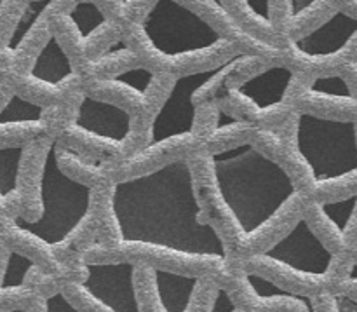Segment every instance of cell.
<instances>
[{
	"instance_id": "6da1fadb",
	"label": "cell",
	"mask_w": 357,
	"mask_h": 312,
	"mask_svg": "<svg viewBox=\"0 0 357 312\" xmlns=\"http://www.w3.org/2000/svg\"><path fill=\"white\" fill-rule=\"evenodd\" d=\"M107 191L119 237L115 258L232 285L237 264L206 211L192 157L115 180Z\"/></svg>"
},
{
	"instance_id": "7a4b0ae2",
	"label": "cell",
	"mask_w": 357,
	"mask_h": 312,
	"mask_svg": "<svg viewBox=\"0 0 357 312\" xmlns=\"http://www.w3.org/2000/svg\"><path fill=\"white\" fill-rule=\"evenodd\" d=\"M202 202L236 264L260 253L305 213L309 199L291 171L251 140L192 156Z\"/></svg>"
},
{
	"instance_id": "3957f363",
	"label": "cell",
	"mask_w": 357,
	"mask_h": 312,
	"mask_svg": "<svg viewBox=\"0 0 357 312\" xmlns=\"http://www.w3.org/2000/svg\"><path fill=\"white\" fill-rule=\"evenodd\" d=\"M124 38L142 65L173 77L211 68L239 52L194 2H145Z\"/></svg>"
},
{
	"instance_id": "277c9868",
	"label": "cell",
	"mask_w": 357,
	"mask_h": 312,
	"mask_svg": "<svg viewBox=\"0 0 357 312\" xmlns=\"http://www.w3.org/2000/svg\"><path fill=\"white\" fill-rule=\"evenodd\" d=\"M279 131L288 149V170L309 202L357 191V121L295 110Z\"/></svg>"
},
{
	"instance_id": "5b68a950",
	"label": "cell",
	"mask_w": 357,
	"mask_h": 312,
	"mask_svg": "<svg viewBox=\"0 0 357 312\" xmlns=\"http://www.w3.org/2000/svg\"><path fill=\"white\" fill-rule=\"evenodd\" d=\"M349 260L351 257L331 250L302 215L260 253L237 265L265 276L288 292L314 299L337 290Z\"/></svg>"
},
{
	"instance_id": "8992f818",
	"label": "cell",
	"mask_w": 357,
	"mask_h": 312,
	"mask_svg": "<svg viewBox=\"0 0 357 312\" xmlns=\"http://www.w3.org/2000/svg\"><path fill=\"white\" fill-rule=\"evenodd\" d=\"M56 142L112 171L142 150L146 128L124 108L79 91L68 124Z\"/></svg>"
},
{
	"instance_id": "52a82bcc",
	"label": "cell",
	"mask_w": 357,
	"mask_h": 312,
	"mask_svg": "<svg viewBox=\"0 0 357 312\" xmlns=\"http://www.w3.org/2000/svg\"><path fill=\"white\" fill-rule=\"evenodd\" d=\"M267 63L258 56L236 52L211 68L174 77L166 100L150 121L145 147L173 138H197L202 110L215 101H222L223 93L234 80Z\"/></svg>"
},
{
	"instance_id": "ba28073f",
	"label": "cell",
	"mask_w": 357,
	"mask_h": 312,
	"mask_svg": "<svg viewBox=\"0 0 357 312\" xmlns=\"http://www.w3.org/2000/svg\"><path fill=\"white\" fill-rule=\"evenodd\" d=\"M94 198L96 188L59 168L56 142H52L42 170L40 218L35 223L16 222L44 239L61 264L66 257L75 255V244L94 230Z\"/></svg>"
},
{
	"instance_id": "9c48e42d",
	"label": "cell",
	"mask_w": 357,
	"mask_h": 312,
	"mask_svg": "<svg viewBox=\"0 0 357 312\" xmlns=\"http://www.w3.org/2000/svg\"><path fill=\"white\" fill-rule=\"evenodd\" d=\"M145 2H59L52 34L84 75L93 59L121 40Z\"/></svg>"
},
{
	"instance_id": "30bf717a",
	"label": "cell",
	"mask_w": 357,
	"mask_h": 312,
	"mask_svg": "<svg viewBox=\"0 0 357 312\" xmlns=\"http://www.w3.org/2000/svg\"><path fill=\"white\" fill-rule=\"evenodd\" d=\"M305 75L282 61L267 63L234 80L222 105L257 129H279L295 108V98Z\"/></svg>"
},
{
	"instance_id": "8fae6325",
	"label": "cell",
	"mask_w": 357,
	"mask_h": 312,
	"mask_svg": "<svg viewBox=\"0 0 357 312\" xmlns=\"http://www.w3.org/2000/svg\"><path fill=\"white\" fill-rule=\"evenodd\" d=\"M357 59V17L340 3L319 23L282 47V63L307 77L344 72Z\"/></svg>"
},
{
	"instance_id": "7c38bea8",
	"label": "cell",
	"mask_w": 357,
	"mask_h": 312,
	"mask_svg": "<svg viewBox=\"0 0 357 312\" xmlns=\"http://www.w3.org/2000/svg\"><path fill=\"white\" fill-rule=\"evenodd\" d=\"M136 274L138 262L129 258L82 260V276L63 293L80 312H142Z\"/></svg>"
},
{
	"instance_id": "4fadbf2b",
	"label": "cell",
	"mask_w": 357,
	"mask_h": 312,
	"mask_svg": "<svg viewBox=\"0 0 357 312\" xmlns=\"http://www.w3.org/2000/svg\"><path fill=\"white\" fill-rule=\"evenodd\" d=\"M216 286L208 276L138 264L136 288L142 312H208Z\"/></svg>"
},
{
	"instance_id": "5bb4252c",
	"label": "cell",
	"mask_w": 357,
	"mask_h": 312,
	"mask_svg": "<svg viewBox=\"0 0 357 312\" xmlns=\"http://www.w3.org/2000/svg\"><path fill=\"white\" fill-rule=\"evenodd\" d=\"M173 79L169 73L136 65L114 75L86 79L82 89L124 108L149 129L150 121L169 93Z\"/></svg>"
},
{
	"instance_id": "9a60e30c",
	"label": "cell",
	"mask_w": 357,
	"mask_h": 312,
	"mask_svg": "<svg viewBox=\"0 0 357 312\" xmlns=\"http://www.w3.org/2000/svg\"><path fill=\"white\" fill-rule=\"evenodd\" d=\"M295 108L317 117L357 121V91L345 72L305 75Z\"/></svg>"
},
{
	"instance_id": "2e32d148",
	"label": "cell",
	"mask_w": 357,
	"mask_h": 312,
	"mask_svg": "<svg viewBox=\"0 0 357 312\" xmlns=\"http://www.w3.org/2000/svg\"><path fill=\"white\" fill-rule=\"evenodd\" d=\"M234 306L243 312H310L312 299L288 292L265 276L237 265L229 286Z\"/></svg>"
},
{
	"instance_id": "e0dca14e",
	"label": "cell",
	"mask_w": 357,
	"mask_h": 312,
	"mask_svg": "<svg viewBox=\"0 0 357 312\" xmlns=\"http://www.w3.org/2000/svg\"><path fill=\"white\" fill-rule=\"evenodd\" d=\"M303 215L331 250L352 258L357 248V191L328 201H310Z\"/></svg>"
},
{
	"instance_id": "ac0fdd59",
	"label": "cell",
	"mask_w": 357,
	"mask_h": 312,
	"mask_svg": "<svg viewBox=\"0 0 357 312\" xmlns=\"http://www.w3.org/2000/svg\"><path fill=\"white\" fill-rule=\"evenodd\" d=\"M230 14L237 23L258 40L271 44L274 47H284V37L281 30V0L279 2H227L223 0Z\"/></svg>"
},
{
	"instance_id": "d6986e66",
	"label": "cell",
	"mask_w": 357,
	"mask_h": 312,
	"mask_svg": "<svg viewBox=\"0 0 357 312\" xmlns=\"http://www.w3.org/2000/svg\"><path fill=\"white\" fill-rule=\"evenodd\" d=\"M0 241H2L13 253L28 258V260L33 262L35 265L44 269L45 272L63 276V267L61 264H59L58 257H56L54 250H52L44 239L35 236L33 232L24 229V227L20 225L17 222H10L9 225L0 232ZM63 278H65V276H63Z\"/></svg>"
},
{
	"instance_id": "ffe728a7",
	"label": "cell",
	"mask_w": 357,
	"mask_h": 312,
	"mask_svg": "<svg viewBox=\"0 0 357 312\" xmlns=\"http://www.w3.org/2000/svg\"><path fill=\"white\" fill-rule=\"evenodd\" d=\"M333 7L335 2L324 0H281V30L284 44L316 27Z\"/></svg>"
},
{
	"instance_id": "44dd1931",
	"label": "cell",
	"mask_w": 357,
	"mask_h": 312,
	"mask_svg": "<svg viewBox=\"0 0 357 312\" xmlns=\"http://www.w3.org/2000/svg\"><path fill=\"white\" fill-rule=\"evenodd\" d=\"M136 65H142V61L136 56V52L132 51L129 42L122 37L121 40L114 42L110 47L105 49L96 59L89 63V66L84 72V80L93 79V77L114 75V73H119Z\"/></svg>"
},
{
	"instance_id": "7402d4cb",
	"label": "cell",
	"mask_w": 357,
	"mask_h": 312,
	"mask_svg": "<svg viewBox=\"0 0 357 312\" xmlns=\"http://www.w3.org/2000/svg\"><path fill=\"white\" fill-rule=\"evenodd\" d=\"M45 112V108H44ZM44 112L37 117L14 119L0 122V150L23 149L38 138H47L44 122Z\"/></svg>"
},
{
	"instance_id": "603a6c76",
	"label": "cell",
	"mask_w": 357,
	"mask_h": 312,
	"mask_svg": "<svg viewBox=\"0 0 357 312\" xmlns=\"http://www.w3.org/2000/svg\"><path fill=\"white\" fill-rule=\"evenodd\" d=\"M28 3L30 2H13V0L0 2V51L9 47L13 42Z\"/></svg>"
},
{
	"instance_id": "cb8c5ba5",
	"label": "cell",
	"mask_w": 357,
	"mask_h": 312,
	"mask_svg": "<svg viewBox=\"0 0 357 312\" xmlns=\"http://www.w3.org/2000/svg\"><path fill=\"white\" fill-rule=\"evenodd\" d=\"M37 293L24 285H9L0 288V312H21L37 299Z\"/></svg>"
},
{
	"instance_id": "d4e9b609",
	"label": "cell",
	"mask_w": 357,
	"mask_h": 312,
	"mask_svg": "<svg viewBox=\"0 0 357 312\" xmlns=\"http://www.w3.org/2000/svg\"><path fill=\"white\" fill-rule=\"evenodd\" d=\"M337 290L345 292L347 295L354 297L357 300V260H354V258L349 260L347 267H345V272L344 276H342L340 283H338Z\"/></svg>"
},
{
	"instance_id": "484cf974",
	"label": "cell",
	"mask_w": 357,
	"mask_h": 312,
	"mask_svg": "<svg viewBox=\"0 0 357 312\" xmlns=\"http://www.w3.org/2000/svg\"><path fill=\"white\" fill-rule=\"evenodd\" d=\"M10 257H13V251L6 246V244L0 241V288L3 286V281H6L7 269H9Z\"/></svg>"
},
{
	"instance_id": "4316f807",
	"label": "cell",
	"mask_w": 357,
	"mask_h": 312,
	"mask_svg": "<svg viewBox=\"0 0 357 312\" xmlns=\"http://www.w3.org/2000/svg\"><path fill=\"white\" fill-rule=\"evenodd\" d=\"M13 98H14L13 91H10L7 86H3V84H0V115H2V112L9 107Z\"/></svg>"
},
{
	"instance_id": "83f0119b",
	"label": "cell",
	"mask_w": 357,
	"mask_h": 312,
	"mask_svg": "<svg viewBox=\"0 0 357 312\" xmlns=\"http://www.w3.org/2000/svg\"><path fill=\"white\" fill-rule=\"evenodd\" d=\"M345 73H347V77L349 79H351V82L354 84V87H356V91H357V59L354 63H352L351 66H347V68L344 70Z\"/></svg>"
},
{
	"instance_id": "f1b7e54d",
	"label": "cell",
	"mask_w": 357,
	"mask_h": 312,
	"mask_svg": "<svg viewBox=\"0 0 357 312\" xmlns=\"http://www.w3.org/2000/svg\"><path fill=\"white\" fill-rule=\"evenodd\" d=\"M342 9H345L347 13H351L352 16L357 17V0H347V2H338Z\"/></svg>"
},
{
	"instance_id": "f546056e",
	"label": "cell",
	"mask_w": 357,
	"mask_h": 312,
	"mask_svg": "<svg viewBox=\"0 0 357 312\" xmlns=\"http://www.w3.org/2000/svg\"><path fill=\"white\" fill-rule=\"evenodd\" d=\"M10 222H13V220H7V218H3V216H0V232H2V230L6 229Z\"/></svg>"
},
{
	"instance_id": "4dcf8cb0",
	"label": "cell",
	"mask_w": 357,
	"mask_h": 312,
	"mask_svg": "<svg viewBox=\"0 0 357 312\" xmlns=\"http://www.w3.org/2000/svg\"><path fill=\"white\" fill-rule=\"evenodd\" d=\"M352 258H354V260H357V248H356L354 253H352Z\"/></svg>"
},
{
	"instance_id": "1f68e13d",
	"label": "cell",
	"mask_w": 357,
	"mask_h": 312,
	"mask_svg": "<svg viewBox=\"0 0 357 312\" xmlns=\"http://www.w3.org/2000/svg\"><path fill=\"white\" fill-rule=\"evenodd\" d=\"M2 194H3V192H2V187H0V199H2Z\"/></svg>"
},
{
	"instance_id": "d6a6232c",
	"label": "cell",
	"mask_w": 357,
	"mask_h": 312,
	"mask_svg": "<svg viewBox=\"0 0 357 312\" xmlns=\"http://www.w3.org/2000/svg\"><path fill=\"white\" fill-rule=\"evenodd\" d=\"M310 312H314V304H312V309H310Z\"/></svg>"
}]
</instances>
